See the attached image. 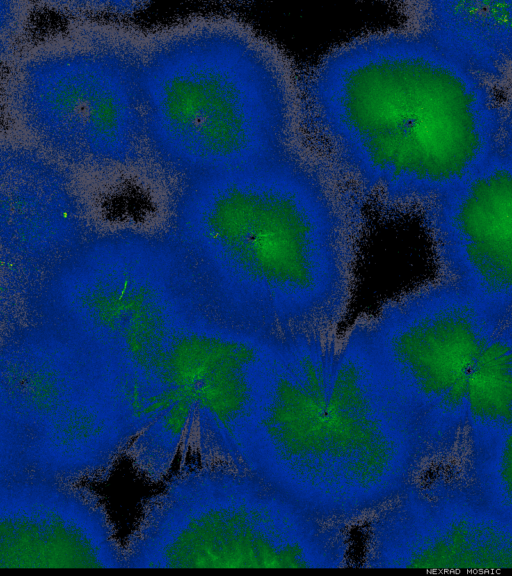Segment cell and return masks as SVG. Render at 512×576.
Instances as JSON below:
<instances>
[{"mask_svg": "<svg viewBox=\"0 0 512 576\" xmlns=\"http://www.w3.org/2000/svg\"><path fill=\"white\" fill-rule=\"evenodd\" d=\"M491 88L410 27L372 32L298 82L301 129L359 197L421 211L500 155Z\"/></svg>", "mask_w": 512, "mask_h": 576, "instance_id": "6da1fadb", "label": "cell"}, {"mask_svg": "<svg viewBox=\"0 0 512 576\" xmlns=\"http://www.w3.org/2000/svg\"><path fill=\"white\" fill-rule=\"evenodd\" d=\"M429 458L360 324L281 340L243 457L247 471L315 518L372 516Z\"/></svg>", "mask_w": 512, "mask_h": 576, "instance_id": "7a4b0ae2", "label": "cell"}, {"mask_svg": "<svg viewBox=\"0 0 512 576\" xmlns=\"http://www.w3.org/2000/svg\"><path fill=\"white\" fill-rule=\"evenodd\" d=\"M227 328L284 340L331 334L350 302L358 199L316 155L192 177Z\"/></svg>", "mask_w": 512, "mask_h": 576, "instance_id": "3957f363", "label": "cell"}, {"mask_svg": "<svg viewBox=\"0 0 512 576\" xmlns=\"http://www.w3.org/2000/svg\"><path fill=\"white\" fill-rule=\"evenodd\" d=\"M150 157L195 177L302 149L298 83L283 56L241 24L160 41L142 56Z\"/></svg>", "mask_w": 512, "mask_h": 576, "instance_id": "277c9868", "label": "cell"}, {"mask_svg": "<svg viewBox=\"0 0 512 576\" xmlns=\"http://www.w3.org/2000/svg\"><path fill=\"white\" fill-rule=\"evenodd\" d=\"M344 528L247 471L193 463L143 504L125 568H340Z\"/></svg>", "mask_w": 512, "mask_h": 576, "instance_id": "5b68a950", "label": "cell"}, {"mask_svg": "<svg viewBox=\"0 0 512 576\" xmlns=\"http://www.w3.org/2000/svg\"><path fill=\"white\" fill-rule=\"evenodd\" d=\"M280 340L225 328L141 365L144 429L126 456L145 480H164L177 458L242 469Z\"/></svg>", "mask_w": 512, "mask_h": 576, "instance_id": "8992f818", "label": "cell"}, {"mask_svg": "<svg viewBox=\"0 0 512 576\" xmlns=\"http://www.w3.org/2000/svg\"><path fill=\"white\" fill-rule=\"evenodd\" d=\"M511 309L447 280L389 301L361 323L430 457L465 429L470 377Z\"/></svg>", "mask_w": 512, "mask_h": 576, "instance_id": "52a82bcc", "label": "cell"}, {"mask_svg": "<svg viewBox=\"0 0 512 576\" xmlns=\"http://www.w3.org/2000/svg\"><path fill=\"white\" fill-rule=\"evenodd\" d=\"M142 56L112 45L58 50L26 61L12 104L41 151L70 165L109 169L148 160Z\"/></svg>", "mask_w": 512, "mask_h": 576, "instance_id": "ba28073f", "label": "cell"}, {"mask_svg": "<svg viewBox=\"0 0 512 576\" xmlns=\"http://www.w3.org/2000/svg\"><path fill=\"white\" fill-rule=\"evenodd\" d=\"M367 568L512 569V526L480 499L407 487L371 516Z\"/></svg>", "mask_w": 512, "mask_h": 576, "instance_id": "9c48e42d", "label": "cell"}, {"mask_svg": "<svg viewBox=\"0 0 512 576\" xmlns=\"http://www.w3.org/2000/svg\"><path fill=\"white\" fill-rule=\"evenodd\" d=\"M4 568H125L124 544L87 484L0 480Z\"/></svg>", "mask_w": 512, "mask_h": 576, "instance_id": "30bf717a", "label": "cell"}, {"mask_svg": "<svg viewBox=\"0 0 512 576\" xmlns=\"http://www.w3.org/2000/svg\"><path fill=\"white\" fill-rule=\"evenodd\" d=\"M421 212L448 280L512 303V161L499 155Z\"/></svg>", "mask_w": 512, "mask_h": 576, "instance_id": "8fae6325", "label": "cell"}, {"mask_svg": "<svg viewBox=\"0 0 512 576\" xmlns=\"http://www.w3.org/2000/svg\"><path fill=\"white\" fill-rule=\"evenodd\" d=\"M410 24L491 87L512 79V1H422Z\"/></svg>", "mask_w": 512, "mask_h": 576, "instance_id": "7c38bea8", "label": "cell"}, {"mask_svg": "<svg viewBox=\"0 0 512 576\" xmlns=\"http://www.w3.org/2000/svg\"><path fill=\"white\" fill-rule=\"evenodd\" d=\"M474 468L512 428V310L479 356L467 391Z\"/></svg>", "mask_w": 512, "mask_h": 576, "instance_id": "4fadbf2b", "label": "cell"}, {"mask_svg": "<svg viewBox=\"0 0 512 576\" xmlns=\"http://www.w3.org/2000/svg\"><path fill=\"white\" fill-rule=\"evenodd\" d=\"M480 501L512 526V428L475 469Z\"/></svg>", "mask_w": 512, "mask_h": 576, "instance_id": "5bb4252c", "label": "cell"}, {"mask_svg": "<svg viewBox=\"0 0 512 576\" xmlns=\"http://www.w3.org/2000/svg\"><path fill=\"white\" fill-rule=\"evenodd\" d=\"M500 155L512 161V99L503 106Z\"/></svg>", "mask_w": 512, "mask_h": 576, "instance_id": "9a60e30c", "label": "cell"}]
</instances>
